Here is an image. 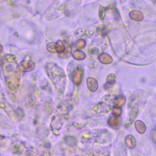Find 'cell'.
<instances>
[{"label":"cell","mask_w":156,"mask_h":156,"mask_svg":"<svg viewBox=\"0 0 156 156\" xmlns=\"http://www.w3.org/2000/svg\"><path fill=\"white\" fill-rule=\"evenodd\" d=\"M47 72L56 89L62 93L66 83V77L63 70L56 65L49 64L47 66Z\"/></svg>","instance_id":"6da1fadb"},{"label":"cell","mask_w":156,"mask_h":156,"mask_svg":"<svg viewBox=\"0 0 156 156\" xmlns=\"http://www.w3.org/2000/svg\"><path fill=\"white\" fill-rule=\"evenodd\" d=\"M20 74L18 71L12 73V75L8 78V86L11 90H16L20 85Z\"/></svg>","instance_id":"7a4b0ae2"},{"label":"cell","mask_w":156,"mask_h":156,"mask_svg":"<svg viewBox=\"0 0 156 156\" xmlns=\"http://www.w3.org/2000/svg\"><path fill=\"white\" fill-rule=\"evenodd\" d=\"M83 69L80 67L76 68L72 75V81L73 83L76 85H80L83 80Z\"/></svg>","instance_id":"3957f363"},{"label":"cell","mask_w":156,"mask_h":156,"mask_svg":"<svg viewBox=\"0 0 156 156\" xmlns=\"http://www.w3.org/2000/svg\"><path fill=\"white\" fill-rule=\"evenodd\" d=\"M35 67V63L28 57L26 58L20 65V68L23 71H29Z\"/></svg>","instance_id":"277c9868"},{"label":"cell","mask_w":156,"mask_h":156,"mask_svg":"<svg viewBox=\"0 0 156 156\" xmlns=\"http://www.w3.org/2000/svg\"><path fill=\"white\" fill-rule=\"evenodd\" d=\"M87 87L90 91L92 92H95L97 90L98 88V84L96 80L93 77H88L87 80Z\"/></svg>","instance_id":"5b68a950"},{"label":"cell","mask_w":156,"mask_h":156,"mask_svg":"<svg viewBox=\"0 0 156 156\" xmlns=\"http://www.w3.org/2000/svg\"><path fill=\"white\" fill-rule=\"evenodd\" d=\"M99 60L103 64H110L112 62L113 60L112 57L107 53H101L98 56Z\"/></svg>","instance_id":"8992f818"},{"label":"cell","mask_w":156,"mask_h":156,"mask_svg":"<svg viewBox=\"0 0 156 156\" xmlns=\"http://www.w3.org/2000/svg\"><path fill=\"white\" fill-rule=\"evenodd\" d=\"M125 141L126 145L131 149H133L136 146V140L132 135H128L125 138Z\"/></svg>","instance_id":"52a82bcc"},{"label":"cell","mask_w":156,"mask_h":156,"mask_svg":"<svg viewBox=\"0 0 156 156\" xmlns=\"http://www.w3.org/2000/svg\"><path fill=\"white\" fill-rule=\"evenodd\" d=\"M135 127L137 132L140 134H144L146 131V126L144 123L140 120H137L135 121Z\"/></svg>","instance_id":"ba28073f"},{"label":"cell","mask_w":156,"mask_h":156,"mask_svg":"<svg viewBox=\"0 0 156 156\" xmlns=\"http://www.w3.org/2000/svg\"><path fill=\"white\" fill-rule=\"evenodd\" d=\"M138 112V107L137 105L133 106L131 107L129 112V117L131 121H133L135 119L136 117L137 116Z\"/></svg>","instance_id":"9c48e42d"},{"label":"cell","mask_w":156,"mask_h":156,"mask_svg":"<svg viewBox=\"0 0 156 156\" xmlns=\"http://www.w3.org/2000/svg\"><path fill=\"white\" fill-rule=\"evenodd\" d=\"M119 123H120V120L118 117L115 116L114 115H112V116H111L108 120L109 125L112 127L118 126L119 124Z\"/></svg>","instance_id":"30bf717a"},{"label":"cell","mask_w":156,"mask_h":156,"mask_svg":"<svg viewBox=\"0 0 156 156\" xmlns=\"http://www.w3.org/2000/svg\"><path fill=\"white\" fill-rule=\"evenodd\" d=\"M126 98L124 97H119L118 98H117L114 103V107H121L123 106L125 103H126Z\"/></svg>","instance_id":"8fae6325"},{"label":"cell","mask_w":156,"mask_h":156,"mask_svg":"<svg viewBox=\"0 0 156 156\" xmlns=\"http://www.w3.org/2000/svg\"><path fill=\"white\" fill-rule=\"evenodd\" d=\"M72 55L73 57L77 60H83L86 58L85 53L81 51H74L73 52Z\"/></svg>","instance_id":"7c38bea8"},{"label":"cell","mask_w":156,"mask_h":156,"mask_svg":"<svg viewBox=\"0 0 156 156\" xmlns=\"http://www.w3.org/2000/svg\"><path fill=\"white\" fill-rule=\"evenodd\" d=\"M116 80H117L116 76L114 74H112V73L109 74L107 76V78H106L107 83V84L109 85H113V84H114L115 83Z\"/></svg>","instance_id":"4fadbf2b"},{"label":"cell","mask_w":156,"mask_h":156,"mask_svg":"<svg viewBox=\"0 0 156 156\" xmlns=\"http://www.w3.org/2000/svg\"><path fill=\"white\" fill-rule=\"evenodd\" d=\"M56 51L59 53H62L65 51V46L61 41H58L56 44Z\"/></svg>","instance_id":"5bb4252c"},{"label":"cell","mask_w":156,"mask_h":156,"mask_svg":"<svg viewBox=\"0 0 156 156\" xmlns=\"http://www.w3.org/2000/svg\"><path fill=\"white\" fill-rule=\"evenodd\" d=\"M122 112H123V110L121 107H114L112 109V114L117 117L121 116L122 114Z\"/></svg>","instance_id":"9a60e30c"},{"label":"cell","mask_w":156,"mask_h":156,"mask_svg":"<svg viewBox=\"0 0 156 156\" xmlns=\"http://www.w3.org/2000/svg\"><path fill=\"white\" fill-rule=\"evenodd\" d=\"M86 46V42L83 40H80L77 41L76 43V48L77 49H83Z\"/></svg>","instance_id":"2e32d148"},{"label":"cell","mask_w":156,"mask_h":156,"mask_svg":"<svg viewBox=\"0 0 156 156\" xmlns=\"http://www.w3.org/2000/svg\"><path fill=\"white\" fill-rule=\"evenodd\" d=\"M47 49L51 52V53H56V44L55 43H49L47 46Z\"/></svg>","instance_id":"e0dca14e"},{"label":"cell","mask_w":156,"mask_h":156,"mask_svg":"<svg viewBox=\"0 0 156 156\" xmlns=\"http://www.w3.org/2000/svg\"><path fill=\"white\" fill-rule=\"evenodd\" d=\"M16 57L14 55H7L6 56V59L7 60V62H8L9 63H11V62H14V60H15Z\"/></svg>","instance_id":"ac0fdd59"},{"label":"cell","mask_w":156,"mask_h":156,"mask_svg":"<svg viewBox=\"0 0 156 156\" xmlns=\"http://www.w3.org/2000/svg\"><path fill=\"white\" fill-rule=\"evenodd\" d=\"M73 138H74L72 137H66L65 138V140H66V143L68 144H69L70 145H72V144H74L75 141H76V140H74L73 141L72 140Z\"/></svg>","instance_id":"d6986e66"},{"label":"cell","mask_w":156,"mask_h":156,"mask_svg":"<svg viewBox=\"0 0 156 156\" xmlns=\"http://www.w3.org/2000/svg\"><path fill=\"white\" fill-rule=\"evenodd\" d=\"M91 53L94 55H98L99 54V49L98 48H93L91 50Z\"/></svg>","instance_id":"ffe728a7"},{"label":"cell","mask_w":156,"mask_h":156,"mask_svg":"<svg viewBox=\"0 0 156 156\" xmlns=\"http://www.w3.org/2000/svg\"><path fill=\"white\" fill-rule=\"evenodd\" d=\"M2 51H3V46L2 45H0V53H2Z\"/></svg>","instance_id":"44dd1931"}]
</instances>
